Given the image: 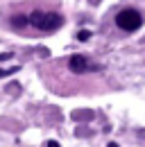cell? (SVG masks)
I'll list each match as a JSON object with an SVG mask.
<instances>
[{
	"label": "cell",
	"instance_id": "obj_6",
	"mask_svg": "<svg viewBox=\"0 0 145 147\" xmlns=\"http://www.w3.org/2000/svg\"><path fill=\"white\" fill-rule=\"evenodd\" d=\"M77 38H79V41H89L91 32H89V30H79V32H77Z\"/></svg>",
	"mask_w": 145,
	"mask_h": 147
},
{
	"label": "cell",
	"instance_id": "obj_8",
	"mask_svg": "<svg viewBox=\"0 0 145 147\" xmlns=\"http://www.w3.org/2000/svg\"><path fill=\"white\" fill-rule=\"evenodd\" d=\"M45 147H61V145H59L57 140H48V145H45Z\"/></svg>",
	"mask_w": 145,
	"mask_h": 147
},
{
	"label": "cell",
	"instance_id": "obj_9",
	"mask_svg": "<svg viewBox=\"0 0 145 147\" xmlns=\"http://www.w3.org/2000/svg\"><path fill=\"white\" fill-rule=\"evenodd\" d=\"M107 147H120V145H118V143H109Z\"/></svg>",
	"mask_w": 145,
	"mask_h": 147
},
{
	"label": "cell",
	"instance_id": "obj_3",
	"mask_svg": "<svg viewBox=\"0 0 145 147\" xmlns=\"http://www.w3.org/2000/svg\"><path fill=\"white\" fill-rule=\"evenodd\" d=\"M68 68H70L75 75H82V73H89V70H98L95 66H91L89 59L82 55H72L70 59H68Z\"/></svg>",
	"mask_w": 145,
	"mask_h": 147
},
{
	"label": "cell",
	"instance_id": "obj_1",
	"mask_svg": "<svg viewBox=\"0 0 145 147\" xmlns=\"http://www.w3.org/2000/svg\"><path fill=\"white\" fill-rule=\"evenodd\" d=\"M27 25L36 27L39 32H54V30H59L64 25V16L57 14V11H41V9H36V11H32L27 16Z\"/></svg>",
	"mask_w": 145,
	"mask_h": 147
},
{
	"label": "cell",
	"instance_id": "obj_7",
	"mask_svg": "<svg viewBox=\"0 0 145 147\" xmlns=\"http://www.w3.org/2000/svg\"><path fill=\"white\" fill-rule=\"evenodd\" d=\"M12 55H14V52H2V55H0V61H5V59H9Z\"/></svg>",
	"mask_w": 145,
	"mask_h": 147
},
{
	"label": "cell",
	"instance_id": "obj_4",
	"mask_svg": "<svg viewBox=\"0 0 145 147\" xmlns=\"http://www.w3.org/2000/svg\"><path fill=\"white\" fill-rule=\"evenodd\" d=\"M12 25H16V27L27 25V16H14V18H12Z\"/></svg>",
	"mask_w": 145,
	"mask_h": 147
},
{
	"label": "cell",
	"instance_id": "obj_2",
	"mask_svg": "<svg viewBox=\"0 0 145 147\" xmlns=\"http://www.w3.org/2000/svg\"><path fill=\"white\" fill-rule=\"evenodd\" d=\"M116 25L123 30V32H136L141 25H143V14L134 7H127V9H120L116 14Z\"/></svg>",
	"mask_w": 145,
	"mask_h": 147
},
{
	"label": "cell",
	"instance_id": "obj_5",
	"mask_svg": "<svg viewBox=\"0 0 145 147\" xmlns=\"http://www.w3.org/2000/svg\"><path fill=\"white\" fill-rule=\"evenodd\" d=\"M18 70H20L18 66H14V68H0V79H2V77H7V75H14V73H18Z\"/></svg>",
	"mask_w": 145,
	"mask_h": 147
}]
</instances>
